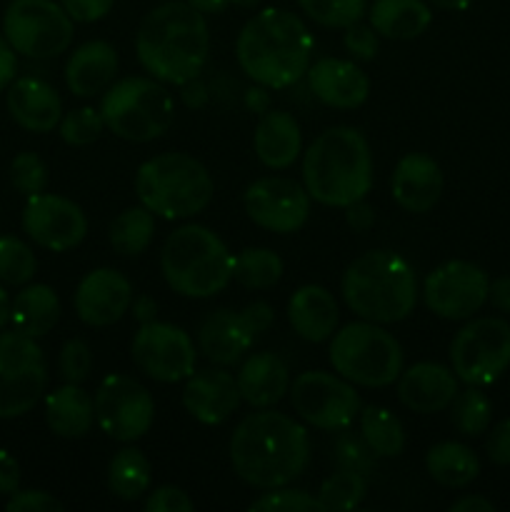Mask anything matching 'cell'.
I'll list each match as a JSON object with an SVG mask.
<instances>
[{
    "label": "cell",
    "mask_w": 510,
    "mask_h": 512,
    "mask_svg": "<svg viewBox=\"0 0 510 512\" xmlns=\"http://www.w3.org/2000/svg\"><path fill=\"white\" fill-rule=\"evenodd\" d=\"M105 128L128 143H150L170 130L175 120L173 95L160 80L130 75L110 85L100 100Z\"/></svg>",
    "instance_id": "cell-8"
},
{
    "label": "cell",
    "mask_w": 510,
    "mask_h": 512,
    "mask_svg": "<svg viewBox=\"0 0 510 512\" xmlns=\"http://www.w3.org/2000/svg\"><path fill=\"white\" fill-rule=\"evenodd\" d=\"M258 3H260V0H233V5H238V8H245V10L255 8Z\"/></svg>",
    "instance_id": "cell-63"
},
{
    "label": "cell",
    "mask_w": 510,
    "mask_h": 512,
    "mask_svg": "<svg viewBox=\"0 0 510 512\" xmlns=\"http://www.w3.org/2000/svg\"><path fill=\"white\" fill-rule=\"evenodd\" d=\"M8 113L30 133H50L63 118L58 90L40 78H18L8 85Z\"/></svg>",
    "instance_id": "cell-25"
},
{
    "label": "cell",
    "mask_w": 510,
    "mask_h": 512,
    "mask_svg": "<svg viewBox=\"0 0 510 512\" xmlns=\"http://www.w3.org/2000/svg\"><path fill=\"white\" fill-rule=\"evenodd\" d=\"M288 393L295 413L313 428L338 433L350 428L360 415V395L340 375L308 370L290 383Z\"/></svg>",
    "instance_id": "cell-14"
},
{
    "label": "cell",
    "mask_w": 510,
    "mask_h": 512,
    "mask_svg": "<svg viewBox=\"0 0 510 512\" xmlns=\"http://www.w3.org/2000/svg\"><path fill=\"white\" fill-rule=\"evenodd\" d=\"M488 300L500 310V313H510V275L495 278L488 288Z\"/></svg>",
    "instance_id": "cell-57"
},
{
    "label": "cell",
    "mask_w": 510,
    "mask_h": 512,
    "mask_svg": "<svg viewBox=\"0 0 510 512\" xmlns=\"http://www.w3.org/2000/svg\"><path fill=\"white\" fill-rule=\"evenodd\" d=\"M300 10L325 28H348L368 13V0H298Z\"/></svg>",
    "instance_id": "cell-42"
},
{
    "label": "cell",
    "mask_w": 510,
    "mask_h": 512,
    "mask_svg": "<svg viewBox=\"0 0 510 512\" xmlns=\"http://www.w3.org/2000/svg\"><path fill=\"white\" fill-rule=\"evenodd\" d=\"M185 3L193 5L203 15H220L233 5V0H185Z\"/></svg>",
    "instance_id": "cell-60"
},
{
    "label": "cell",
    "mask_w": 510,
    "mask_h": 512,
    "mask_svg": "<svg viewBox=\"0 0 510 512\" xmlns=\"http://www.w3.org/2000/svg\"><path fill=\"white\" fill-rule=\"evenodd\" d=\"M195 503L185 490L175 488V485H163L148 493L145 498V512H193Z\"/></svg>",
    "instance_id": "cell-49"
},
{
    "label": "cell",
    "mask_w": 510,
    "mask_h": 512,
    "mask_svg": "<svg viewBox=\"0 0 510 512\" xmlns=\"http://www.w3.org/2000/svg\"><path fill=\"white\" fill-rule=\"evenodd\" d=\"M430 3L440 10H453V13H458V10L470 8V5H473V0H430Z\"/></svg>",
    "instance_id": "cell-61"
},
{
    "label": "cell",
    "mask_w": 510,
    "mask_h": 512,
    "mask_svg": "<svg viewBox=\"0 0 510 512\" xmlns=\"http://www.w3.org/2000/svg\"><path fill=\"white\" fill-rule=\"evenodd\" d=\"M315 40L308 25L283 8H263L235 40L240 70L270 90H283L305 78L313 63Z\"/></svg>",
    "instance_id": "cell-3"
},
{
    "label": "cell",
    "mask_w": 510,
    "mask_h": 512,
    "mask_svg": "<svg viewBox=\"0 0 510 512\" xmlns=\"http://www.w3.org/2000/svg\"><path fill=\"white\" fill-rule=\"evenodd\" d=\"M130 313H133V318L138 320L140 325L153 323V320L158 318V303H155V298H150V295L140 293L135 295L133 303H130Z\"/></svg>",
    "instance_id": "cell-56"
},
{
    "label": "cell",
    "mask_w": 510,
    "mask_h": 512,
    "mask_svg": "<svg viewBox=\"0 0 510 512\" xmlns=\"http://www.w3.org/2000/svg\"><path fill=\"white\" fill-rule=\"evenodd\" d=\"M133 363L158 383H180L195 373V343L183 328L170 323H145L133 338Z\"/></svg>",
    "instance_id": "cell-16"
},
{
    "label": "cell",
    "mask_w": 510,
    "mask_h": 512,
    "mask_svg": "<svg viewBox=\"0 0 510 512\" xmlns=\"http://www.w3.org/2000/svg\"><path fill=\"white\" fill-rule=\"evenodd\" d=\"M58 368L60 378H63L65 383H83L90 375V370H93V353H90V345L80 338H70L68 343L60 348Z\"/></svg>",
    "instance_id": "cell-46"
},
{
    "label": "cell",
    "mask_w": 510,
    "mask_h": 512,
    "mask_svg": "<svg viewBox=\"0 0 510 512\" xmlns=\"http://www.w3.org/2000/svg\"><path fill=\"white\" fill-rule=\"evenodd\" d=\"M10 180L23 195H38L48 188V165L35 153H18L10 163Z\"/></svg>",
    "instance_id": "cell-45"
},
{
    "label": "cell",
    "mask_w": 510,
    "mask_h": 512,
    "mask_svg": "<svg viewBox=\"0 0 510 512\" xmlns=\"http://www.w3.org/2000/svg\"><path fill=\"white\" fill-rule=\"evenodd\" d=\"M450 368L465 385L495 383L510 368V323L478 318L463 325L450 343Z\"/></svg>",
    "instance_id": "cell-12"
},
{
    "label": "cell",
    "mask_w": 510,
    "mask_h": 512,
    "mask_svg": "<svg viewBox=\"0 0 510 512\" xmlns=\"http://www.w3.org/2000/svg\"><path fill=\"white\" fill-rule=\"evenodd\" d=\"M283 260L270 248H245L235 258L233 280L248 290H268L283 278Z\"/></svg>",
    "instance_id": "cell-37"
},
{
    "label": "cell",
    "mask_w": 510,
    "mask_h": 512,
    "mask_svg": "<svg viewBox=\"0 0 510 512\" xmlns=\"http://www.w3.org/2000/svg\"><path fill=\"white\" fill-rule=\"evenodd\" d=\"M15 70H18V58H15V50L10 48V43L5 40V35L0 33V90H5L10 83H13Z\"/></svg>",
    "instance_id": "cell-54"
},
{
    "label": "cell",
    "mask_w": 510,
    "mask_h": 512,
    "mask_svg": "<svg viewBox=\"0 0 510 512\" xmlns=\"http://www.w3.org/2000/svg\"><path fill=\"white\" fill-rule=\"evenodd\" d=\"M73 23H98L113 10L115 0H60Z\"/></svg>",
    "instance_id": "cell-50"
},
{
    "label": "cell",
    "mask_w": 510,
    "mask_h": 512,
    "mask_svg": "<svg viewBox=\"0 0 510 512\" xmlns=\"http://www.w3.org/2000/svg\"><path fill=\"white\" fill-rule=\"evenodd\" d=\"M310 460L308 430L290 415L263 408L250 413L230 438V463L253 488H283L305 473Z\"/></svg>",
    "instance_id": "cell-1"
},
{
    "label": "cell",
    "mask_w": 510,
    "mask_h": 512,
    "mask_svg": "<svg viewBox=\"0 0 510 512\" xmlns=\"http://www.w3.org/2000/svg\"><path fill=\"white\" fill-rule=\"evenodd\" d=\"M133 303V285L113 268L90 270L75 288V313L90 328H108L118 323Z\"/></svg>",
    "instance_id": "cell-20"
},
{
    "label": "cell",
    "mask_w": 510,
    "mask_h": 512,
    "mask_svg": "<svg viewBox=\"0 0 510 512\" xmlns=\"http://www.w3.org/2000/svg\"><path fill=\"white\" fill-rule=\"evenodd\" d=\"M490 280L483 268L468 260H448L428 273L423 300L430 313L443 320H468L488 300Z\"/></svg>",
    "instance_id": "cell-17"
},
{
    "label": "cell",
    "mask_w": 510,
    "mask_h": 512,
    "mask_svg": "<svg viewBox=\"0 0 510 512\" xmlns=\"http://www.w3.org/2000/svg\"><path fill=\"white\" fill-rule=\"evenodd\" d=\"M20 488V465L8 450H0V495H13Z\"/></svg>",
    "instance_id": "cell-53"
},
{
    "label": "cell",
    "mask_w": 510,
    "mask_h": 512,
    "mask_svg": "<svg viewBox=\"0 0 510 512\" xmlns=\"http://www.w3.org/2000/svg\"><path fill=\"white\" fill-rule=\"evenodd\" d=\"M360 435L370 445L378 458H398L405 448V430L403 423L380 405H368L360 410Z\"/></svg>",
    "instance_id": "cell-35"
},
{
    "label": "cell",
    "mask_w": 510,
    "mask_h": 512,
    "mask_svg": "<svg viewBox=\"0 0 510 512\" xmlns=\"http://www.w3.org/2000/svg\"><path fill=\"white\" fill-rule=\"evenodd\" d=\"M368 18L380 38L413 40L428 30L433 10L425 0H375Z\"/></svg>",
    "instance_id": "cell-31"
},
{
    "label": "cell",
    "mask_w": 510,
    "mask_h": 512,
    "mask_svg": "<svg viewBox=\"0 0 510 512\" xmlns=\"http://www.w3.org/2000/svg\"><path fill=\"white\" fill-rule=\"evenodd\" d=\"M235 255L205 225H183L168 235L160 253V270L183 298H210L233 280Z\"/></svg>",
    "instance_id": "cell-6"
},
{
    "label": "cell",
    "mask_w": 510,
    "mask_h": 512,
    "mask_svg": "<svg viewBox=\"0 0 510 512\" xmlns=\"http://www.w3.org/2000/svg\"><path fill=\"white\" fill-rule=\"evenodd\" d=\"M238 380L225 370H200L185 380L183 408L203 425H220L240 405Z\"/></svg>",
    "instance_id": "cell-23"
},
{
    "label": "cell",
    "mask_w": 510,
    "mask_h": 512,
    "mask_svg": "<svg viewBox=\"0 0 510 512\" xmlns=\"http://www.w3.org/2000/svg\"><path fill=\"white\" fill-rule=\"evenodd\" d=\"M345 305L360 320L378 325L400 323L418 303V278L395 250H368L348 265L340 280Z\"/></svg>",
    "instance_id": "cell-5"
},
{
    "label": "cell",
    "mask_w": 510,
    "mask_h": 512,
    "mask_svg": "<svg viewBox=\"0 0 510 512\" xmlns=\"http://www.w3.org/2000/svg\"><path fill=\"white\" fill-rule=\"evenodd\" d=\"M150 478H153L150 460L138 448H123L110 460L108 488L115 498L133 503L148 493Z\"/></svg>",
    "instance_id": "cell-34"
},
{
    "label": "cell",
    "mask_w": 510,
    "mask_h": 512,
    "mask_svg": "<svg viewBox=\"0 0 510 512\" xmlns=\"http://www.w3.org/2000/svg\"><path fill=\"white\" fill-rule=\"evenodd\" d=\"M238 390L240 398L250 405V408H273L280 400L285 398V393L290 390V373L288 365L283 363V358L270 350L265 353H253L243 365H240L238 375Z\"/></svg>",
    "instance_id": "cell-28"
},
{
    "label": "cell",
    "mask_w": 510,
    "mask_h": 512,
    "mask_svg": "<svg viewBox=\"0 0 510 512\" xmlns=\"http://www.w3.org/2000/svg\"><path fill=\"white\" fill-rule=\"evenodd\" d=\"M288 320L295 335L308 343H325L333 338L340 323L338 300L323 285H303L288 300Z\"/></svg>",
    "instance_id": "cell-26"
},
{
    "label": "cell",
    "mask_w": 510,
    "mask_h": 512,
    "mask_svg": "<svg viewBox=\"0 0 510 512\" xmlns=\"http://www.w3.org/2000/svg\"><path fill=\"white\" fill-rule=\"evenodd\" d=\"M333 463L338 465L340 470H350V473H360L365 478L375 473L378 468V455L370 450V445L365 443V438L360 433H353L350 428L338 430L333 440Z\"/></svg>",
    "instance_id": "cell-40"
},
{
    "label": "cell",
    "mask_w": 510,
    "mask_h": 512,
    "mask_svg": "<svg viewBox=\"0 0 510 512\" xmlns=\"http://www.w3.org/2000/svg\"><path fill=\"white\" fill-rule=\"evenodd\" d=\"M495 505L483 495H463L450 505V512H493Z\"/></svg>",
    "instance_id": "cell-58"
},
{
    "label": "cell",
    "mask_w": 510,
    "mask_h": 512,
    "mask_svg": "<svg viewBox=\"0 0 510 512\" xmlns=\"http://www.w3.org/2000/svg\"><path fill=\"white\" fill-rule=\"evenodd\" d=\"M140 205L165 220H185L203 213L215 193L213 175L188 153H160L135 173Z\"/></svg>",
    "instance_id": "cell-7"
},
{
    "label": "cell",
    "mask_w": 510,
    "mask_h": 512,
    "mask_svg": "<svg viewBox=\"0 0 510 512\" xmlns=\"http://www.w3.org/2000/svg\"><path fill=\"white\" fill-rule=\"evenodd\" d=\"M245 105H248V110H253V113L263 115L270 110V95H268V88H263V85H258V88H250L248 93H245Z\"/></svg>",
    "instance_id": "cell-59"
},
{
    "label": "cell",
    "mask_w": 510,
    "mask_h": 512,
    "mask_svg": "<svg viewBox=\"0 0 510 512\" xmlns=\"http://www.w3.org/2000/svg\"><path fill=\"white\" fill-rule=\"evenodd\" d=\"M3 35L25 58H58L73 43V18L55 0H13L5 8Z\"/></svg>",
    "instance_id": "cell-10"
},
{
    "label": "cell",
    "mask_w": 510,
    "mask_h": 512,
    "mask_svg": "<svg viewBox=\"0 0 510 512\" xmlns=\"http://www.w3.org/2000/svg\"><path fill=\"white\" fill-rule=\"evenodd\" d=\"M180 98H183V103L188 105V108H203L205 100H208V88H205V83L200 80V75L180 85Z\"/></svg>",
    "instance_id": "cell-55"
},
{
    "label": "cell",
    "mask_w": 510,
    "mask_h": 512,
    "mask_svg": "<svg viewBox=\"0 0 510 512\" xmlns=\"http://www.w3.org/2000/svg\"><path fill=\"white\" fill-rule=\"evenodd\" d=\"M155 215L145 205L128 208L110 225V245L125 258H138L153 243Z\"/></svg>",
    "instance_id": "cell-36"
},
{
    "label": "cell",
    "mask_w": 510,
    "mask_h": 512,
    "mask_svg": "<svg viewBox=\"0 0 510 512\" xmlns=\"http://www.w3.org/2000/svg\"><path fill=\"white\" fill-rule=\"evenodd\" d=\"M48 385L43 348L30 335L0 333V420L30 413Z\"/></svg>",
    "instance_id": "cell-11"
},
{
    "label": "cell",
    "mask_w": 510,
    "mask_h": 512,
    "mask_svg": "<svg viewBox=\"0 0 510 512\" xmlns=\"http://www.w3.org/2000/svg\"><path fill=\"white\" fill-rule=\"evenodd\" d=\"M330 365L340 378L363 388H388L403 373V348L378 323L360 320L335 330Z\"/></svg>",
    "instance_id": "cell-9"
},
{
    "label": "cell",
    "mask_w": 510,
    "mask_h": 512,
    "mask_svg": "<svg viewBox=\"0 0 510 512\" xmlns=\"http://www.w3.org/2000/svg\"><path fill=\"white\" fill-rule=\"evenodd\" d=\"M485 453L495 465H510V418L495 425L485 443Z\"/></svg>",
    "instance_id": "cell-51"
},
{
    "label": "cell",
    "mask_w": 510,
    "mask_h": 512,
    "mask_svg": "<svg viewBox=\"0 0 510 512\" xmlns=\"http://www.w3.org/2000/svg\"><path fill=\"white\" fill-rule=\"evenodd\" d=\"M95 423L118 443H135L150 433L155 420V400L145 385L128 375H105L95 390Z\"/></svg>",
    "instance_id": "cell-15"
},
{
    "label": "cell",
    "mask_w": 510,
    "mask_h": 512,
    "mask_svg": "<svg viewBox=\"0 0 510 512\" xmlns=\"http://www.w3.org/2000/svg\"><path fill=\"white\" fill-rule=\"evenodd\" d=\"M118 53L105 40H88L68 58L65 65V83L68 90L78 98H93L105 93L115 83L118 73Z\"/></svg>",
    "instance_id": "cell-27"
},
{
    "label": "cell",
    "mask_w": 510,
    "mask_h": 512,
    "mask_svg": "<svg viewBox=\"0 0 510 512\" xmlns=\"http://www.w3.org/2000/svg\"><path fill=\"white\" fill-rule=\"evenodd\" d=\"M425 470L443 488L460 490L468 488L478 478L480 460L468 445L445 440V443L433 445L428 450V455H425Z\"/></svg>",
    "instance_id": "cell-33"
},
{
    "label": "cell",
    "mask_w": 510,
    "mask_h": 512,
    "mask_svg": "<svg viewBox=\"0 0 510 512\" xmlns=\"http://www.w3.org/2000/svg\"><path fill=\"white\" fill-rule=\"evenodd\" d=\"M443 170L435 158L425 153H408L395 165L390 193L393 200L408 213H428L443 195Z\"/></svg>",
    "instance_id": "cell-22"
},
{
    "label": "cell",
    "mask_w": 510,
    "mask_h": 512,
    "mask_svg": "<svg viewBox=\"0 0 510 512\" xmlns=\"http://www.w3.org/2000/svg\"><path fill=\"white\" fill-rule=\"evenodd\" d=\"M210 33L205 15L185 0H168L150 10L135 35V53L150 78L183 85L208 63Z\"/></svg>",
    "instance_id": "cell-2"
},
{
    "label": "cell",
    "mask_w": 510,
    "mask_h": 512,
    "mask_svg": "<svg viewBox=\"0 0 510 512\" xmlns=\"http://www.w3.org/2000/svg\"><path fill=\"white\" fill-rule=\"evenodd\" d=\"M253 148L260 163L270 170H285L303 153L298 120L285 110H268L255 125Z\"/></svg>",
    "instance_id": "cell-29"
},
{
    "label": "cell",
    "mask_w": 510,
    "mask_h": 512,
    "mask_svg": "<svg viewBox=\"0 0 510 512\" xmlns=\"http://www.w3.org/2000/svg\"><path fill=\"white\" fill-rule=\"evenodd\" d=\"M345 223H348L350 230H355V233H368L375 225L373 205L365 203V198L350 203L348 208H345Z\"/></svg>",
    "instance_id": "cell-52"
},
{
    "label": "cell",
    "mask_w": 510,
    "mask_h": 512,
    "mask_svg": "<svg viewBox=\"0 0 510 512\" xmlns=\"http://www.w3.org/2000/svg\"><path fill=\"white\" fill-rule=\"evenodd\" d=\"M303 185L328 208H348L373 188V153L358 128L335 125L320 133L303 155Z\"/></svg>",
    "instance_id": "cell-4"
},
{
    "label": "cell",
    "mask_w": 510,
    "mask_h": 512,
    "mask_svg": "<svg viewBox=\"0 0 510 512\" xmlns=\"http://www.w3.org/2000/svg\"><path fill=\"white\" fill-rule=\"evenodd\" d=\"M63 508L65 505L45 490L18 488L13 495H8V503H5L8 512H63Z\"/></svg>",
    "instance_id": "cell-48"
},
{
    "label": "cell",
    "mask_w": 510,
    "mask_h": 512,
    "mask_svg": "<svg viewBox=\"0 0 510 512\" xmlns=\"http://www.w3.org/2000/svg\"><path fill=\"white\" fill-rule=\"evenodd\" d=\"M60 320V300L50 285H25L10 303V325L30 338H43Z\"/></svg>",
    "instance_id": "cell-32"
},
{
    "label": "cell",
    "mask_w": 510,
    "mask_h": 512,
    "mask_svg": "<svg viewBox=\"0 0 510 512\" xmlns=\"http://www.w3.org/2000/svg\"><path fill=\"white\" fill-rule=\"evenodd\" d=\"M23 230L30 240L53 253L78 248L88 233V218L83 208L63 195H30L23 208Z\"/></svg>",
    "instance_id": "cell-19"
},
{
    "label": "cell",
    "mask_w": 510,
    "mask_h": 512,
    "mask_svg": "<svg viewBox=\"0 0 510 512\" xmlns=\"http://www.w3.org/2000/svg\"><path fill=\"white\" fill-rule=\"evenodd\" d=\"M310 195L305 185L290 178H260L245 188L243 208L258 228L288 235L305 225L310 215Z\"/></svg>",
    "instance_id": "cell-18"
},
{
    "label": "cell",
    "mask_w": 510,
    "mask_h": 512,
    "mask_svg": "<svg viewBox=\"0 0 510 512\" xmlns=\"http://www.w3.org/2000/svg\"><path fill=\"white\" fill-rule=\"evenodd\" d=\"M250 512H320L315 495L293 488H270L248 505Z\"/></svg>",
    "instance_id": "cell-44"
},
{
    "label": "cell",
    "mask_w": 510,
    "mask_h": 512,
    "mask_svg": "<svg viewBox=\"0 0 510 512\" xmlns=\"http://www.w3.org/2000/svg\"><path fill=\"white\" fill-rule=\"evenodd\" d=\"M490 418H493V403L475 385H468V390H463V393L458 390V395L450 403V420H453L455 430L463 433L465 438L483 435L490 428Z\"/></svg>",
    "instance_id": "cell-39"
},
{
    "label": "cell",
    "mask_w": 510,
    "mask_h": 512,
    "mask_svg": "<svg viewBox=\"0 0 510 512\" xmlns=\"http://www.w3.org/2000/svg\"><path fill=\"white\" fill-rule=\"evenodd\" d=\"M365 493H368L365 475L338 468L330 478L323 480L315 498L320 503V512H343L358 508L365 500Z\"/></svg>",
    "instance_id": "cell-38"
},
{
    "label": "cell",
    "mask_w": 510,
    "mask_h": 512,
    "mask_svg": "<svg viewBox=\"0 0 510 512\" xmlns=\"http://www.w3.org/2000/svg\"><path fill=\"white\" fill-rule=\"evenodd\" d=\"M45 423L58 438H83L95 423L93 398L78 383H65L45 398Z\"/></svg>",
    "instance_id": "cell-30"
},
{
    "label": "cell",
    "mask_w": 510,
    "mask_h": 512,
    "mask_svg": "<svg viewBox=\"0 0 510 512\" xmlns=\"http://www.w3.org/2000/svg\"><path fill=\"white\" fill-rule=\"evenodd\" d=\"M458 395V375L440 363H415L398 378V398L408 410L420 415L450 408Z\"/></svg>",
    "instance_id": "cell-24"
},
{
    "label": "cell",
    "mask_w": 510,
    "mask_h": 512,
    "mask_svg": "<svg viewBox=\"0 0 510 512\" xmlns=\"http://www.w3.org/2000/svg\"><path fill=\"white\" fill-rule=\"evenodd\" d=\"M378 38L380 35L375 33L373 25H363L358 20V23H353L345 28L343 45L355 60H373L375 55H378V48H380Z\"/></svg>",
    "instance_id": "cell-47"
},
{
    "label": "cell",
    "mask_w": 510,
    "mask_h": 512,
    "mask_svg": "<svg viewBox=\"0 0 510 512\" xmlns=\"http://www.w3.org/2000/svg\"><path fill=\"white\" fill-rule=\"evenodd\" d=\"M10 303H13V300L8 298L5 288L0 285V328H5V325L10 323Z\"/></svg>",
    "instance_id": "cell-62"
},
{
    "label": "cell",
    "mask_w": 510,
    "mask_h": 512,
    "mask_svg": "<svg viewBox=\"0 0 510 512\" xmlns=\"http://www.w3.org/2000/svg\"><path fill=\"white\" fill-rule=\"evenodd\" d=\"M58 130L65 143L73 145V148H85V145L95 143L108 128H105V120L100 115V110L85 105V108L70 110L68 115H63L58 123Z\"/></svg>",
    "instance_id": "cell-43"
},
{
    "label": "cell",
    "mask_w": 510,
    "mask_h": 512,
    "mask_svg": "<svg viewBox=\"0 0 510 512\" xmlns=\"http://www.w3.org/2000/svg\"><path fill=\"white\" fill-rule=\"evenodd\" d=\"M310 93L328 108L353 110L368 100L370 78L350 60L320 58L305 73Z\"/></svg>",
    "instance_id": "cell-21"
},
{
    "label": "cell",
    "mask_w": 510,
    "mask_h": 512,
    "mask_svg": "<svg viewBox=\"0 0 510 512\" xmlns=\"http://www.w3.org/2000/svg\"><path fill=\"white\" fill-rule=\"evenodd\" d=\"M38 260L28 243L13 235L0 238V283L5 285H28L35 278Z\"/></svg>",
    "instance_id": "cell-41"
},
{
    "label": "cell",
    "mask_w": 510,
    "mask_h": 512,
    "mask_svg": "<svg viewBox=\"0 0 510 512\" xmlns=\"http://www.w3.org/2000/svg\"><path fill=\"white\" fill-rule=\"evenodd\" d=\"M273 320L275 310L265 300H255L243 310H213L198 328V350L210 363L228 368L250 353L255 340L273 325Z\"/></svg>",
    "instance_id": "cell-13"
}]
</instances>
